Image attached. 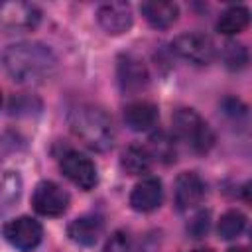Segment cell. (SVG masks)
<instances>
[{
    "mask_svg": "<svg viewBox=\"0 0 252 252\" xmlns=\"http://www.w3.org/2000/svg\"><path fill=\"white\" fill-rule=\"evenodd\" d=\"M2 67L14 83L39 85L55 73L57 59L53 51L37 41H22L2 51Z\"/></svg>",
    "mask_w": 252,
    "mask_h": 252,
    "instance_id": "cell-1",
    "label": "cell"
},
{
    "mask_svg": "<svg viewBox=\"0 0 252 252\" xmlns=\"http://www.w3.org/2000/svg\"><path fill=\"white\" fill-rule=\"evenodd\" d=\"M69 128L85 146L96 152L110 150L116 138L110 116L94 104H81L73 108L69 114Z\"/></svg>",
    "mask_w": 252,
    "mask_h": 252,
    "instance_id": "cell-2",
    "label": "cell"
},
{
    "mask_svg": "<svg viewBox=\"0 0 252 252\" xmlns=\"http://www.w3.org/2000/svg\"><path fill=\"white\" fill-rule=\"evenodd\" d=\"M175 136L193 152L205 154L215 144V134L211 126L193 110V108H177L171 116Z\"/></svg>",
    "mask_w": 252,
    "mask_h": 252,
    "instance_id": "cell-3",
    "label": "cell"
},
{
    "mask_svg": "<svg viewBox=\"0 0 252 252\" xmlns=\"http://www.w3.org/2000/svg\"><path fill=\"white\" fill-rule=\"evenodd\" d=\"M41 10L30 2H4L0 4V30L6 33H26L37 28Z\"/></svg>",
    "mask_w": 252,
    "mask_h": 252,
    "instance_id": "cell-4",
    "label": "cell"
},
{
    "mask_svg": "<svg viewBox=\"0 0 252 252\" xmlns=\"http://www.w3.org/2000/svg\"><path fill=\"white\" fill-rule=\"evenodd\" d=\"M171 49L185 61L193 63V65H209L215 55V43L209 35L205 33H197V32H189V33H181L171 41Z\"/></svg>",
    "mask_w": 252,
    "mask_h": 252,
    "instance_id": "cell-5",
    "label": "cell"
},
{
    "mask_svg": "<svg viewBox=\"0 0 252 252\" xmlns=\"http://www.w3.org/2000/svg\"><path fill=\"white\" fill-rule=\"evenodd\" d=\"M2 232H4V238L20 252L33 250L41 242V236H43L41 224L32 217H18L6 222Z\"/></svg>",
    "mask_w": 252,
    "mask_h": 252,
    "instance_id": "cell-6",
    "label": "cell"
},
{
    "mask_svg": "<svg viewBox=\"0 0 252 252\" xmlns=\"http://www.w3.org/2000/svg\"><path fill=\"white\" fill-rule=\"evenodd\" d=\"M32 205L43 217H59L69 207V193L53 181H39L33 189Z\"/></svg>",
    "mask_w": 252,
    "mask_h": 252,
    "instance_id": "cell-7",
    "label": "cell"
},
{
    "mask_svg": "<svg viewBox=\"0 0 252 252\" xmlns=\"http://www.w3.org/2000/svg\"><path fill=\"white\" fill-rule=\"evenodd\" d=\"M61 171L63 175L75 183L77 187L89 191L98 183V173H96V165L93 163L91 158H87L85 154L79 152H67L61 158Z\"/></svg>",
    "mask_w": 252,
    "mask_h": 252,
    "instance_id": "cell-8",
    "label": "cell"
},
{
    "mask_svg": "<svg viewBox=\"0 0 252 252\" xmlns=\"http://www.w3.org/2000/svg\"><path fill=\"white\" fill-rule=\"evenodd\" d=\"M116 77H118L120 91L124 94H136V93L144 91L150 83V75H148L144 61L130 53L120 55L118 65H116Z\"/></svg>",
    "mask_w": 252,
    "mask_h": 252,
    "instance_id": "cell-9",
    "label": "cell"
},
{
    "mask_svg": "<svg viewBox=\"0 0 252 252\" xmlns=\"http://www.w3.org/2000/svg\"><path fill=\"white\" fill-rule=\"evenodd\" d=\"M205 197V183L195 171H183L175 179L173 187V199L177 211H189L201 205Z\"/></svg>",
    "mask_w": 252,
    "mask_h": 252,
    "instance_id": "cell-10",
    "label": "cell"
},
{
    "mask_svg": "<svg viewBox=\"0 0 252 252\" xmlns=\"http://www.w3.org/2000/svg\"><path fill=\"white\" fill-rule=\"evenodd\" d=\"M98 24L106 33L118 35L130 30L132 26V8L126 2H108L102 4L96 12Z\"/></svg>",
    "mask_w": 252,
    "mask_h": 252,
    "instance_id": "cell-11",
    "label": "cell"
},
{
    "mask_svg": "<svg viewBox=\"0 0 252 252\" xmlns=\"http://www.w3.org/2000/svg\"><path fill=\"white\" fill-rule=\"evenodd\" d=\"M163 189L158 177H144L138 181L130 193V207L138 213H150L161 205Z\"/></svg>",
    "mask_w": 252,
    "mask_h": 252,
    "instance_id": "cell-12",
    "label": "cell"
},
{
    "mask_svg": "<svg viewBox=\"0 0 252 252\" xmlns=\"http://www.w3.org/2000/svg\"><path fill=\"white\" fill-rule=\"evenodd\" d=\"M158 118H159L158 106L154 102H148V100H136L124 108V122L134 132L150 130L152 126H156Z\"/></svg>",
    "mask_w": 252,
    "mask_h": 252,
    "instance_id": "cell-13",
    "label": "cell"
},
{
    "mask_svg": "<svg viewBox=\"0 0 252 252\" xmlns=\"http://www.w3.org/2000/svg\"><path fill=\"white\" fill-rule=\"evenodd\" d=\"M102 226L104 224L98 215H85L71 220V224L67 226V234L73 242L81 246H93L102 234Z\"/></svg>",
    "mask_w": 252,
    "mask_h": 252,
    "instance_id": "cell-14",
    "label": "cell"
},
{
    "mask_svg": "<svg viewBox=\"0 0 252 252\" xmlns=\"http://www.w3.org/2000/svg\"><path fill=\"white\" fill-rule=\"evenodd\" d=\"M140 10L148 20V24L158 30H165L173 26L179 16V8L173 2H144Z\"/></svg>",
    "mask_w": 252,
    "mask_h": 252,
    "instance_id": "cell-15",
    "label": "cell"
},
{
    "mask_svg": "<svg viewBox=\"0 0 252 252\" xmlns=\"http://www.w3.org/2000/svg\"><path fill=\"white\" fill-rule=\"evenodd\" d=\"M250 22V12L244 6H230L226 8L219 20H217V32L224 33V35H232L242 32Z\"/></svg>",
    "mask_w": 252,
    "mask_h": 252,
    "instance_id": "cell-16",
    "label": "cell"
},
{
    "mask_svg": "<svg viewBox=\"0 0 252 252\" xmlns=\"http://www.w3.org/2000/svg\"><path fill=\"white\" fill-rule=\"evenodd\" d=\"M120 163H122V167H124L126 173H130V175H142V173H146L150 169L152 156L142 146H130V148H126L122 152Z\"/></svg>",
    "mask_w": 252,
    "mask_h": 252,
    "instance_id": "cell-17",
    "label": "cell"
},
{
    "mask_svg": "<svg viewBox=\"0 0 252 252\" xmlns=\"http://www.w3.org/2000/svg\"><path fill=\"white\" fill-rule=\"evenodd\" d=\"M146 150H148V154H150L152 158H156V159H159V161H165V163L175 161V142H173V138H171L169 134H165V132H156V134H152V138H150V148H146Z\"/></svg>",
    "mask_w": 252,
    "mask_h": 252,
    "instance_id": "cell-18",
    "label": "cell"
},
{
    "mask_svg": "<svg viewBox=\"0 0 252 252\" xmlns=\"http://www.w3.org/2000/svg\"><path fill=\"white\" fill-rule=\"evenodd\" d=\"M246 228V217L240 213V211H228L220 217L219 220V226H217V232H219V238L222 240H232L236 238L242 230Z\"/></svg>",
    "mask_w": 252,
    "mask_h": 252,
    "instance_id": "cell-19",
    "label": "cell"
},
{
    "mask_svg": "<svg viewBox=\"0 0 252 252\" xmlns=\"http://www.w3.org/2000/svg\"><path fill=\"white\" fill-rule=\"evenodd\" d=\"M222 61L228 69H242L248 63V51L242 43L228 41L222 47Z\"/></svg>",
    "mask_w": 252,
    "mask_h": 252,
    "instance_id": "cell-20",
    "label": "cell"
},
{
    "mask_svg": "<svg viewBox=\"0 0 252 252\" xmlns=\"http://www.w3.org/2000/svg\"><path fill=\"white\" fill-rule=\"evenodd\" d=\"M209 226H211L209 211H199V213H195L193 219L189 220L187 232H189L193 238H203V236L209 232Z\"/></svg>",
    "mask_w": 252,
    "mask_h": 252,
    "instance_id": "cell-21",
    "label": "cell"
},
{
    "mask_svg": "<svg viewBox=\"0 0 252 252\" xmlns=\"http://www.w3.org/2000/svg\"><path fill=\"white\" fill-rule=\"evenodd\" d=\"M102 252H134L132 248V240L128 236V232L124 230H116L104 244Z\"/></svg>",
    "mask_w": 252,
    "mask_h": 252,
    "instance_id": "cell-22",
    "label": "cell"
},
{
    "mask_svg": "<svg viewBox=\"0 0 252 252\" xmlns=\"http://www.w3.org/2000/svg\"><path fill=\"white\" fill-rule=\"evenodd\" d=\"M228 252H248V248H244V246H236V248H230Z\"/></svg>",
    "mask_w": 252,
    "mask_h": 252,
    "instance_id": "cell-23",
    "label": "cell"
},
{
    "mask_svg": "<svg viewBox=\"0 0 252 252\" xmlns=\"http://www.w3.org/2000/svg\"><path fill=\"white\" fill-rule=\"evenodd\" d=\"M193 252H211L209 248H199V250H193Z\"/></svg>",
    "mask_w": 252,
    "mask_h": 252,
    "instance_id": "cell-24",
    "label": "cell"
},
{
    "mask_svg": "<svg viewBox=\"0 0 252 252\" xmlns=\"http://www.w3.org/2000/svg\"><path fill=\"white\" fill-rule=\"evenodd\" d=\"M0 106H2V94H0Z\"/></svg>",
    "mask_w": 252,
    "mask_h": 252,
    "instance_id": "cell-25",
    "label": "cell"
}]
</instances>
